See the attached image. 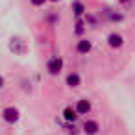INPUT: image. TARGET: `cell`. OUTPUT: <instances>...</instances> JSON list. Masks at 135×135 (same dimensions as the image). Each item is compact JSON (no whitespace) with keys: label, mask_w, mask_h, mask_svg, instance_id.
Segmentation results:
<instances>
[{"label":"cell","mask_w":135,"mask_h":135,"mask_svg":"<svg viewBox=\"0 0 135 135\" xmlns=\"http://www.w3.org/2000/svg\"><path fill=\"white\" fill-rule=\"evenodd\" d=\"M2 118H4V122H8V124H17V122L21 120V111H19L15 105H8V107L2 109Z\"/></svg>","instance_id":"6da1fadb"},{"label":"cell","mask_w":135,"mask_h":135,"mask_svg":"<svg viewBox=\"0 0 135 135\" xmlns=\"http://www.w3.org/2000/svg\"><path fill=\"white\" fill-rule=\"evenodd\" d=\"M46 70H48V74L57 76V74L63 70V57H61V56H54V57H50V59L46 61Z\"/></svg>","instance_id":"7a4b0ae2"},{"label":"cell","mask_w":135,"mask_h":135,"mask_svg":"<svg viewBox=\"0 0 135 135\" xmlns=\"http://www.w3.org/2000/svg\"><path fill=\"white\" fill-rule=\"evenodd\" d=\"M105 41H107V46L113 48V50H118V48L124 46V35L118 33V32H111V33L107 35Z\"/></svg>","instance_id":"3957f363"},{"label":"cell","mask_w":135,"mask_h":135,"mask_svg":"<svg viewBox=\"0 0 135 135\" xmlns=\"http://www.w3.org/2000/svg\"><path fill=\"white\" fill-rule=\"evenodd\" d=\"M74 107H76V111H78V115H80V117H85V115H89V113H91L93 104H91V100H89V98H80V100H76Z\"/></svg>","instance_id":"277c9868"},{"label":"cell","mask_w":135,"mask_h":135,"mask_svg":"<svg viewBox=\"0 0 135 135\" xmlns=\"http://www.w3.org/2000/svg\"><path fill=\"white\" fill-rule=\"evenodd\" d=\"M81 129H83L85 135H98V133H100V122L94 120V118H87V120L83 122Z\"/></svg>","instance_id":"5b68a950"},{"label":"cell","mask_w":135,"mask_h":135,"mask_svg":"<svg viewBox=\"0 0 135 135\" xmlns=\"http://www.w3.org/2000/svg\"><path fill=\"white\" fill-rule=\"evenodd\" d=\"M91 50H93V41H91V39L81 37V39L76 43V52H78L80 56H87Z\"/></svg>","instance_id":"8992f818"},{"label":"cell","mask_w":135,"mask_h":135,"mask_svg":"<svg viewBox=\"0 0 135 135\" xmlns=\"http://www.w3.org/2000/svg\"><path fill=\"white\" fill-rule=\"evenodd\" d=\"M65 85L70 87V89H78V87L81 85V76H80L76 70L69 72V74L65 76Z\"/></svg>","instance_id":"52a82bcc"},{"label":"cell","mask_w":135,"mask_h":135,"mask_svg":"<svg viewBox=\"0 0 135 135\" xmlns=\"http://www.w3.org/2000/svg\"><path fill=\"white\" fill-rule=\"evenodd\" d=\"M9 50H11L13 54H17V56H22V54L26 52V45H24V41H22V39L13 37V39L9 41Z\"/></svg>","instance_id":"ba28073f"},{"label":"cell","mask_w":135,"mask_h":135,"mask_svg":"<svg viewBox=\"0 0 135 135\" xmlns=\"http://www.w3.org/2000/svg\"><path fill=\"white\" fill-rule=\"evenodd\" d=\"M61 117H63V120L65 122H70V124H74L76 120H78V111H76V107H72V105H67L63 111H61Z\"/></svg>","instance_id":"9c48e42d"},{"label":"cell","mask_w":135,"mask_h":135,"mask_svg":"<svg viewBox=\"0 0 135 135\" xmlns=\"http://www.w3.org/2000/svg\"><path fill=\"white\" fill-rule=\"evenodd\" d=\"M72 11H74L76 17H81V15L85 13V6H83L81 2H74V4H72Z\"/></svg>","instance_id":"30bf717a"},{"label":"cell","mask_w":135,"mask_h":135,"mask_svg":"<svg viewBox=\"0 0 135 135\" xmlns=\"http://www.w3.org/2000/svg\"><path fill=\"white\" fill-rule=\"evenodd\" d=\"M30 2H32V6H35V8H39V6H43V4L46 2V0H30Z\"/></svg>","instance_id":"8fae6325"},{"label":"cell","mask_w":135,"mask_h":135,"mask_svg":"<svg viewBox=\"0 0 135 135\" xmlns=\"http://www.w3.org/2000/svg\"><path fill=\"white\" fill-rule=\"evenodd\" d=\"M4 85H6V78L0 74V89H4Z\"/></svg>","instance_id":"7c38bea8"},{"label":"cell","mask_w":135,"mask_h":135,"mask_svg":"<svg viewBox=\"0 0 135 135\" xmlns=\"http://www.w3.org/2000/svg\"><path fill=\"white\" fill-rule=\"evenodd\" d=\"M122 4H129V2H133V0H120Z\"/></svg>","instance_id":"4fadbf2b"},{"label":"cell","mask_w":135,"mask_h":135,"mask_svg":"<svg viewBox=\"0 0 135 135\" xmlns=\"http://www.w3.org/2000/svg\"><path fill=\"white\" fill-rule=\"evenodd\" d=\"M50 2H59V0H50Z\"/></svg>","instance_id":"5bb4252c"}]
</instances>
